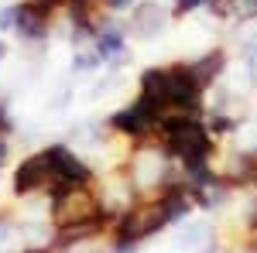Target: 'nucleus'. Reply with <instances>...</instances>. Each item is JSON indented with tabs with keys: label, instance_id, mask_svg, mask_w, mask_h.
Returning <instances> with one entry per match:
<instances>
[{
	"label": "nucleus",
	"instance_id": "nucleus-1",
	"mask_svg": "<svg viewBox=\"0 0 257 253\" xmlns=\"http://www.w3.org/2000/svg\"><path fill=\"white\" fill-rule=\"evenodd\" d=\"M161 144L178 164H202L213 157V130L189 113H161Z\"/></svg>",
	"mask_w": 257,
	"mask_h": 253
},
{
	"label": "nucleus",
	"instance_id": "nucleus-2",
	"mask_svg": "<svg viewBox=\"0 0 257 253\" xmlns=\"http://www.w3.org/2000/svg\"><path fill=\"white\" fill-rule=\"evenodd\" d=\"M168 226V215L161 209V198H148V202H134L131 209L113 219V243H141L158 229Z\"/></svg>",
	"mask_w": 257,
	"mask_h": 253
},
{
	"label": "nucleus",
	"instance_id": "nucleus-3",
	"mask_svg": "<svg viewBox=\"0 0 257 253\" xmlns=\"http://www.w3.org/2000/svg\"><path fill=\"white\" fill-rule=\"evenodd\" d=\"M168 151H165V144L161 147H141L138 154H134V164L127 168V178L134 181V188L138 192H151V188H165L168 185V178H172V164H168Z\"/></svg>",
	"mask_w": 257,
	"mask_h": 253
},
{
	"label": "nucleus",
	"instance_id": "nucleus-4",
	"mask_svg": "<svg viewBox=\"0 0 257 253\" xmlns=\"http://www.w3.org/2000/svg\"><path fill=\"white\" fill-rule=\"evenodd\" d=\"M110 127H113L120 137L148 140L155 130H161V110H155L151 103H144V99L138 96L131 106H123V110H117V113L110 117Z\"/></svg>",
	"mask_w": 257,
	"mask_h": 253
},
{
	"label": "nucleus",
	"instance_id": "nucleus-5",
	"mask_svg": "<svg viewBox=\"0 0 257 253\" xmlns=\"http://www.w3.org/2000/svg\"><path fill=\"white\" fill-rule=\"evenodd\" d=\"M52 185H55V168H52V161H48L45 151L24 157L14 168V195L18 198H31V195H38V192L48 195Z\"/></svg>",
	"mask_w": 257,
	"mask_h": 253
},
{
	"label": "nucleus",
	"instance_id": "nucleus-6",
	"mask_svg": "<svg viewBox=\"0 0 257 253\" xmlns=\"http://www.w3.org/2000/svg\"><path fill=\"white\" fill-rule=\"evenodd\" d=\"M52 24L55 14L48 7H41L35 0H18V18H14V35L28 45H41L52 38Z\"/></svg>",
	"mask_w": 257,
	"mask_h": 253
},
{
	"label": "nucleus",
	"instance_id": "nucleus-7",
	"mask_svg": "<svg viewBox=\"0 0 257 253\" xmlns=\"http://www.w3.org/2000/svg\"><path fill=\"white\" fill-rule=\"evenodd\" d=\"M45 154L55 168V181H69V185H93L96 181V171L89 168V161H82L72 147L65 144H48Z\"/></svg>",
	"mask_w": 257,
	"mask_h": 253
},
{
	"label": "nucleus",
	"instance_id": "nucleus-8",
	"mask_svg": "<svg viewBox=\"0 0 257 253\" xmlns=\"http://www.w3.org/2000/svg\"><path fill=\"white\" fill-rule=\"evenodd\" d=\"M165 24H168V11L161 7L158 0H141V4L131 7V31L138 38H144V41L158 38L165 31Z\"/></svg>",
	"mask_w": 257,
	"mask_h": 253
},
{
	"label": "nucleus",
	"instance_id": "nucleus-9",
	"mask_svg": "<svg viewBox=\"0 0 257 253\" xmlns=\"http://www.w3.org/2000/svg\"><path fill=\"white\" fill-rule=\"evenodd\" d=\"M93 48L99 52L103 62H123L127 55V35L120 24H99V31L93 35Z\"/></svg>",
	"mask_w": 257,
	"mask_h": 253
},
{
	"label": "nucleus",
	"instance_id": "nucleus-10",
	"mask_svg": "<svg viewBox=\"0 0 257 253\" xmlns=\"http://www.w3.org/2000/svg\"><path fill=\"white\" fill-rule=\"evenodd\" d=\"M141 99L155 110H168V69H148L141 72Z\"/></svg>",
	"mask_w": 257,
	"mask_h": 253
},
{
	"label": "nucleus",
	"instance_id": "nucleus-11",
	"mask_svg": "<svg viewBox=\"0 0 257 253\" xmlns=\"http://www.w3.org/2000/svg\"><path fill=\"white\" fill-rule=\"evenodd\" d=\"M189 65H192V76L199 79V86L206 89V86H213V82L219 79V72L226 69V55H223V52L216 48V52H209V55H202L199 62H189Z\"/></svg>",
	"mask_w": 257,
	"mask_h": 253
},
{
	"label": "nucleus",
	"instance_id": "nucleus-12",
	"mask_svg": "<svg viewBox=\"0 0 257 253\" xmlns=\"http://www.w3.org/2000/svg\"><path fill=\"white\" fill-rule=\"evenodd\" d=\"M185 246H209V226L206 222H189L185 219V229H182V236H178Z\"/></svg>",
	"mask_w": 257,
	"mask_h": 253
},
{
	"label": "nucleus",
	"instance_id": "nucleus-13",
	"mask_svg": "<svg viewBox=\"0 0 257 253\" xmlns=\"http://www.w3.org/2000/svg\"><path fill=\"white\" fill-rule=\"evenodd\" d=\"M96 65H103V59H99L96 48H89V52H76V59H72V69H76V72H89V69H96Z\"/></svg>",
	"mask_w": 257,
	"mask_h": 253
},
{
	"label": "nucleus",
	"instance_id": "nucleus-14",
	"mask_svg": "<svg viewBox=\"0 0 257 253\" xmlns=\"http://www.w3.org/2000/svg\"><path fill=\"white\" fill-rule=\"evenodd\" d=\"M14 18H18V4L0 7V31H14Z\"/></svg>",
	"mask_w": 257,
	"mask_h": 253
},
{
	"label": "nucleus",
	"instance_id": "nucleus-15",
	"mask_svg": "<svg viewBox=\"0 0 257 253\" xmlns=\"http://www.w3.org/2000/svg\"><path fill=\"white\" fill-rule=\"evenodd\" d=\"M199 7H209V0H175V14H192Z\"/></svg>",
	"mask_w": 257,
	"mask_h": 253
},
{
	"label": "nucleus",
	"instance_id": "nucleus-16",
	"mask_svg": "<svg viewBox=\"0 0 257 253\" xmlns=\"http://www.w3.org/2000/svg\"><path fill=\"white\" fill-rule=\"evenodd\" d=\"M11 236H14V222H11V215H0V246H4Z\"/></svg>",
	"mask_w": 257,
	"mask_h": 253
},
{
	"label": "nucleus",
	"instance_id": "nucleus-17",
	"mask_svg": "<svg viewBox=\"0 0 257 253\" xmlns=\"http://www.w3.org/2000/svg\"><path fill=\"white\" fill-rule=\"evenodd\" d=\"M7 157H11V144L4 140V134H0V168L7 164Z\"/></svg>",
	"mask_w": 257,
	"mask_h": 253
},
{
	"label": "nucleus",
	"instance_id": "nucleus-18",
	"mask_svg": "<svg viewBox=\"0 0 257 253\" xmlns=\"http://www.w3.org/2000/svg\"><path fill=\"white\" fill-rule=\"evenodd\" d=\"M21 253H52V246H24Z\"/></svg>",
	"mask_w": 257,
	"mask_h": 253
},
{
	"label": "nucleus",
	"instance_id": "nucleus-19",
	"mask_svg": "<svg viewBox=\"0 0 257 253\" xmlns=\"http://www.w3.org/2000/svg\"><path fill=\"white\" fill-rule=\"evenodd\" d=\"M4 55H7V45H4V41H0V62H4Z\"/></svg>",
	"mask_w": 257,
	"mask_h": 253
}]
</instances>
